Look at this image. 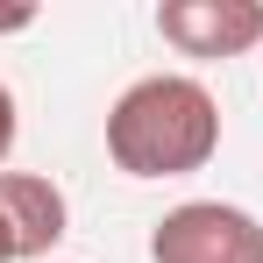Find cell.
<instances>
[{
    "instance_id": "1",
    "label": "cell",
    "mask_w": 263,
    "mask_h": 263,
    "mask_svg": "<svg viewBox=\"0 0 263 263\" xmlns=\"http://www.w3.org/2000/svg\"><path fill=\"white\" fill-rule=\"evenodd\" d=\"M220 149V100L185 71H149L107 107V157L128 178H192Z\"/></svg>"
},
{
    "instance_id": "2",
    "label": "cell",
    "mask_w": 263,
    "mask_h": 263,
    "mask_svg": "<svg viewBox=\"0 0 263 263\" xmlns=\"http://www.w3.org/2000/svg\"><path fill=\"white\" fill-rule=\"evenodd\" d=\"M149 263H263V220L228 199H185L149 228Z\"/></svg>"
},
{
    "instance_id": "3",
    "label": "cell",
    "mask_w": 263,
    "mask_h": 263,
    "mask_svg": "<svg viewBox=\"0 0 263 263\" xmlns=\"http://www.w3.org/2000/svg\"><path fill=\"white\" fill-rule=\"evenodd\" d=\"M157 36L178 57H249L263 43V0H164Z\"/></svg>"
},
{
    "instance_id": "4",
    "label": "cell",
    "mask_w": 263,
    "mask_h": 263,
    "mask_svg": "<svg viewBox=\"0 0 263 263\" xmlns=\"http://www.w3.org/2000/svg\"><path fill=\"white\" fill-rule=\"evenodd\" d=\"M0 214L14 220V242H22V263H29V256H50V249L64 242L71 206H64V192H57L50 178H36V171H0Z\"/></svg>"
},
{
    "instance_id": "5",
    "label": "cell",
    "mask_w": 263,
    "mask_h": 263,
    "mask_svg": "<svg viewBox=\"0 0 263 263\" xmlns=\"http://www.w3.org/2000/svg\"><path fill=\"white\" fill-rule=\"evenodd\" d=\"M14 135H22V107H14V92L0 86V164L14 157Z\"/></svg>"
},
{
    "instance_id": "6",
    "label": "cell",
    "mask_w": 263,
    "mask_h": 263,
    "mask_svg": "<svg viewBox=\"0 0 263 263\" xmlns=\"http://www.w3.org/2000/svg\"><path fill=\"white\" fill-rule=\"evenodd\" d=\"M22 29H36V7H0V36H22Z\"/></svg>"
},
{
    "instance_id": "7",
    "label": "cell",
    "mask_w": 263,
    "mask_h": 263,
    "mask_svg": "<svg viewBox=\"0 0 263 263\" xmlns=\"http://www.w3.org/2000/svg\"><path fill=\"white\" fill-rule=\"evenodd\" d=\"M0 263H22V242H14V220L0 214Z\"/></svg>"
}]
</instances>
